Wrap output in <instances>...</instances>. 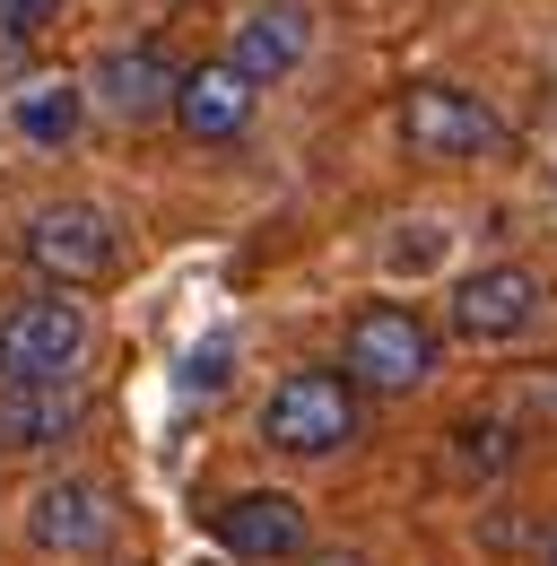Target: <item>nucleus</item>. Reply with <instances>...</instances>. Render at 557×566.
<instances>
[{"label":"nucleus","mask_w":557,"mask_h":566,"mask_svg":"<svg viewBox=\"0 0 557 566\" xmlns=\"http://www.w3.org/2000/svg\"><path fill=\"white\" fill-rule=\"evenodd\" d=\"M366 392L348 384L340 366H296V375H278L271 401H262V444L287 453V462H332L357 444V410Z\"/></svg>","instance_id":"obj_1"},{"label":"nucleus","mask_w":557,"mask_h":566,"mask_svg":"<svg viewBox=\"0 0 557 566\" xmlns=\"http://www.w3.org/2000/svg\"><path fill=\"white\" fill-rule=\"evenodd\" d=\"M96 357V314L78 296H18L0 314V392L18 384H78Z\"/></svg>","instance_id":"obj_2"},{"label":"nucleus","mask_w":557,"mask_h":566,"mask_svg":"<svg viewBox=\"0 0 557 566\" xmlns=\"http://www.w3.org/2000/svg\"><path fill=\"white\" fill-rule=\"evenodd\" d=\"M340 375L375 401H401L435 375V323L410 314V305H357L340 340Z\"/></svg>","instance_id":"obj_3"},{"label":"nucleus","mask_w":557,"mask_h":566,"mask_svg":"<svg viewBox=\"0 0 557 566\" xmlns=\"http://www.w3.org/2000/svg\"><path fill=\"white\" fill-rule=\"evenodd\" d=\"M27 262L53 287H96V280H114L123 235H114V218L96 210V201H44V210L27 218Z\"/></svg>","instance_id":"obj_4"},{"label":"nucleus","mask_w":557,"mask_h":566,"mask_svg":"<svg viewBox=\"0 0 557 566\" xmlns=\"http://www.w3.org/2000/svg\"><path fill=\"white\" fill-rule=\"evenodd\" d=\"M496 140H505V123L487 114L471 87H453V78H418L410 96H401V148L410 157L453 166V157H487Z\"/></svg>","instance_id":"obj_5"},{"label":"nucleus","mask_w":557,"mask_h":566,"mask_svg":"<svg viewBox=\"0 0 557 566\" xmlns=\"http://www.w3.org/2000/svg\"><path fill=\"white\" fill-rule=\"evenodd\" d=\"M114 523H123V505H114L105 480H87V471L44 480V489L27 496V549H44V558H96V549L114 541Z\"/></svg>","instance_id":"obj_6"},{"label":"nucleus","mask_w":557,"mask_h":566,"mask_svg":"<svg viewBox=\"0 0 557 566\" xmlns=\"http://www.w3.org/2000/svg\"><path fill=\"white\" fill-rule=\"evenodd\" d=\"M540 305H549V280L532 271V262H487V271H471V280H453V332L462 340H480V349H496V340H523L532 323H540Z\"/></svg>","instance_id":"obj_7"},{"label":"nucleus","mask_w":557,"mask_h":566,"mask_svg":"<svg viewBox=\"0 0 557 566\" xmlns=\"http://www.w3.org/2000/svg\"><path fill=\"white\" fill-rule=\"evenodd\" d=\"M209 532H218V549L244 566H296L314 541H305V505L287 489H235L209 505Z\"/></svg>","instance_id":"obj_8"},{"label":"nucleus","mask_w":557,"mask_h":566,"mask_svg":"<svg viewBox=\"0 0 557 566\" xmlns=\"http://www.w3.org/2000/svg\"><path fill=\"white\" fill-rule=\"evenodd\" d=\"M253 96H262V87L235 71L227 53H218V62H192V71H183V87H175V132H183V140H201V148L244 140Z\"/></svg>","instance_id":"obj_9"},{"label":"nucleus","mask_w":557,"mask_h":566,"mask_svg":"<svg viewBox=\"0 0 557 566\" xmlns=\"http://www.w3.org/2000/svg\"><path fill=\"white\" fill-rule=\"evenodd\" d=\"M175 87L183 71L166 62V44H114V53H96V105L114 114V123H148V114H175Z\"/></svg>","instance_id":"obj_10"},{"label":"nucleus","mask_w":557,"mask_h":566,"mask_svg":"<svg viewBox=\"0 0 557 566\" xmlns=\"http://www.w3.org/2000/svg\"><path fill=\"white\" fill-rule=\"evenodd\" d=\"M305 53H314V9L305 0H262V9H244L235 18V71L253 78V87H271V78L305 71Z\"/></svg>","instance_id":"obj_11"},{"label":"nucleus","mask_w":557,"mask_h":566,"mask_svg":"<svg viewBox=\"0 0 557 566\" xmlns=\"http://www.w3.org/2000/svg\"><path fill=\"white\" fill-rule=\"evenodd\" d=\"M87 427V392L78 384H18L0 392V453H53Z\"/></svg>","instance_id":"obj_12"},{"label":"nucleus","mask_w":557,"mask_h":566,"mask_svg":"<svg viewBox=\"0 0 557 566\" xmlns=\"http://www.w3.org/2000/svg\"><path fill=\"white\" fill-rule=\"evenodd\" d=\"M78 123H87V87H78V78H35V87L9 105V132L35 140V148H70Z\"/></svg>","instance_id":"obj_13"},{"label":"nucleus","mask_w":557,"mask_h":566,"mask_svg":"<svg viewBox=\"0 0 557 566\" xmlns=\"http://www.w3.org/2000/svg\"><path fill=\"white\" fill-rule=\"evenodd\" d=\"M514 453H523V436L505 419H462L453 427V471H462V480H496Z\"/></svg>","instance_id":"obj_14"},{"label":"nucleus","mask_w":557,"mask_h":566,"mask_svg":"<svg viewBox=\"0 0 557 566\" xmlns=\"http://www.w3.org/2000/svg\"><path fill=\"white\" fill-rule=\"evenodd\" d=\"M62 18V0H0V44H35Z\"/></svg>","instance_id":"obj_15"},{"label":"nucleus","mask_w":557,"mask_h":566,"mask_svg":"<svg viewBox=\"0 0 557 566\" xmlns=\"http://www.w3.org/2000/svg\"><path fill=\"white\" fill-rule=\"evenodd\" d=\"M218 375H227V349H201V357H192V366H183V384H192V392H209Z\"/></svg>","instance_id":"obj_16"},{"label":"nucleus","mask_w":557,"mask_h":566,"mask_svg":"<svg viewBox=\"0 0 557 566\" xmlns=\"http://www.w3.org/2000/svg\"><path fill=\"white\" fill-rule=\"evenodd\" d=\"M296 566H366V558H357V549H305Z\"/></svg>","instance_id":"obj_17"},{"label":"nucleus","mask_w":557,"mask_h":566,"mask_svg":"<svg viewBox=\"0 0 557 566\" xmlns=\"http://www.w3.org/2000/svg\"><path fill=\"white\" fill-rule=\"evenodd\" d=\"M549 566H557V541H549Z\"/></svg>","instance_id":"obj_18"}]
</instances>
